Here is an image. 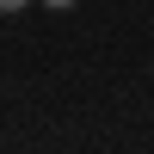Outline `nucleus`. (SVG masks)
I'll return each mask as SVG.
<instances>
[{
    "instance_id": "1",
    "label": "nucleus",
    "mask_w": 154,
    "mask_h": 154,
    "mask_svg": "<svg viewBox=\"0 0 154 154\" xmlns=\"http://www.w3.org/2000/svg\"><path fill=\"white\" fill-rule=\"evenodd\" d=\"M25 6H31V0H0V12H25Z\"/></svg>"
},
{
    "instance_id": "2",
    "label": "nucleus",
    "mask_w": 154,
    "mask_h": 154,
    "mask_svg": "<svg viewBox=\"0 0 154 154\" xmlns=\"http://www.w3.org/2000/svg\"><path fill=\"white\" fill-rule=\"evenodd\" d=\"M43 6H74V0H43Z\"/></svg>"
}]
</instances>
